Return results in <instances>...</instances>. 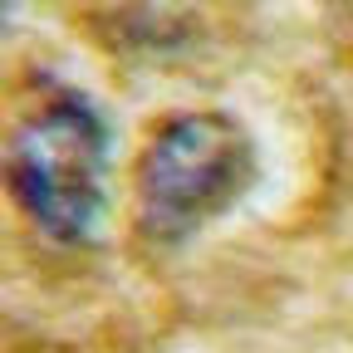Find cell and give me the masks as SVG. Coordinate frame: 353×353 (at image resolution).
<instances>
[{"label":"cell","instance_id":"6da1fadb","mask_svg":"<svg viewBox=\"0 0 353 353\" xmlns=\"http://www.w3.org/2000/svg\"><path fill=\"white\" fill-rule=\"evenodd\" d=\"M255 176V148L245 128L226 113L172 118L143 152L138 201L143 226L157 241H187L216 221Z\"/></svg>","mask_w":353,"mask_h":353},{"label":"cell","instance_id":"7a4b0ae2","mask_svg":"<svg viewBox=\"0 0 353 353\" xmlns=\"http://www.w3.org/2000/svg\"><path fill=\"white\" fill-rule=\"evenodd\" d=\"M10 187L44 236L83 241L108 187V128L99 108L64 99L25 118L10 138Z\"/></svg>","mask_w":353,"mask_h":353}]
</instances>
